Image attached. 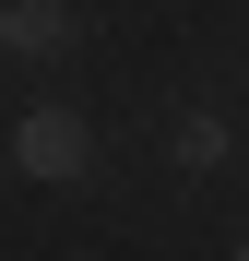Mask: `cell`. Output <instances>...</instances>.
<instances>
[{
    "label": "cell",
    "instance_id": "1",
    "mask_svg": "<svg viewBox=\"0 0 249 261\" xmlns=\"http://www.w3.org/2000/svg\"><path fill=\"white\" fill-rule=\"evenodd\" d=\"M83 154H95V130H83L71 107H24L12 119V166H24V178L60 190V178H83Z\"/></svg>",
    "mask_w": 249,
    "mask_h": 261
},
{
    "label": "cell",
    "instance_id": "2",
    "mask_svg": "<svg viewBox=\"0 0 249 261\" xmlns=\"http://www.w3.org/2000/svg\"><path fill=\"white\" fill-rule=\"evenodd\" d=\"M0 48L12 60H60L71 48V0H0Z\"/></svg>",
    "mask_w": 249,
    "mask_h": 261
},
{
    "label": "cell",
    "instance_id": "3",
    "mask_svg": "<svg viewBox=\"0 0 249 261\" xmlns=\"http://www.w3.org/2000/svg\"><path fill=\"white\" fill-rule=\"evenodd\" d=\"M226 154H237V130H226L214 107H190L178 130H166V166H178V178H214V166H226Z\"/></svg>",
    "mask_w": 249,
    "mask_h": 261
},
{
    "label": "cell",
    "instance_id": "4",
    "mask_svg": "<svg viewBox=\"0 0 249 261\" xmlns=\"http://www.w3.org/2000/svg\"><path fill=\"white\" fill-rule=\"evenodd\" d=\"M237 261H249V238H237Z\"/></svg>",
    "mask_w": 249,
    "mask_h": 261
}]
</instances>
